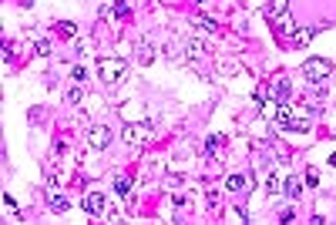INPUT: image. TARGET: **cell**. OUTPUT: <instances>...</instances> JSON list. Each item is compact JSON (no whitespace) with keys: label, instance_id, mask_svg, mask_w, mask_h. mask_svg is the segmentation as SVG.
I'll use <instances>...</instances> for the list:
<instances>
[{"label":"cell","instance_id":"6","mask_svg":"<svg viewBox=\"0 0 336 225\" xmlns=\"http://www.w3.org/2000/svg\"><path fill=\"white\" fill-rule=\"evenodd\" d=\"M272 118H276V128H282V131H292V121H296V108H289V104L282 101V104H276Z\"/></svg>","mask_w":336,"mask_h":225},{"label":"cell","instance_id":"3","mask_svg":"<svg viewBox=\"0 0 336 225\" xmlns=\"http://www.w3.org/2000/svg\"><path fill=\"white\" fill-rule=\"evenodd\" d=\"M121 138L128 141V145H145V141H151V138H155V131H151L148 124H124V128H121Z\"/></svg>","mask_w":336,"mask_h":225},{"label":"cell","instance_id":"16","mask_svg":"<svg viewBox=\"0 0 336 225\" xmlns=\"http://www.w3.org/2000/svg\"><path fill=\"white\" fill-rule=\"evenodd\" d=\"M138 61H141V64H151V61H155V51H151V44H138Z\"/></svg>","mask_w":336,"mask_h":225},{"label":"cell","instance_id":"11","mask_svg":"<svg viewBox=\"0 0 336 225\" xmlns=\"http://www.w3.org/2000/svg\"><path fill=\"white\" fill-rule=\"evenodd\" d=\"M313 37H316V31H313V27H299V31H296V37H292V44H296V47H302V44H309Z\"/></svg>","mask_w":336,"mask_h":225},{"label":"cell","instance_id":"2","mask_svg":"<svg viewBox=\"0 0 336 225\" xmlns=\"http://www.w3.org/2000/svg\"><path fill=\"white\" fill-rule=\"evenodd\" d=\"M302 74L309 81H326L333 74V61H326V57H309L306 64H302Z\"/></svg>","mask_w":336,"mask_h":225},{"label":"cell","instance_id":"17","mask_svg":"<svg viewBox=\"0 0 336 225\" xmlns=\"http://www.w3.org/2000/svg\"><path fill=\"white\" fill-rule=\"evenodd\" d=\"M34 54L47 57V54H51V41H44V37H37V41H34Z\"/></svg>","mask_w":336,"mask_h":225},{"label":"cell","instance_id":"24","mask_svg":"<svg viewBox=\"0 0 336 225\" xmlns=\"http://www.w3.org/2000/svg\"><path fill=\"white\" fill-rule=\"evenodd\" d=\"M71 78H74V81H88V71H84V68H74V71H71Z\"/></svg>","mask_w":336,"mask_h":225},{"label":"cell","instance_id":"23","mask_svg":"<svg viewBox=\"0 0 336 225\" xmlns=\"http://www.w3.org/2000/svg\"><path fill=\"white\" fill-rule=\"evenodd\" d=\"M219 145H222V135H212V138H209V145H205V151H215Z\"/></svg>","mask_w":336,"mask_h":225},{"label":"cell","instance_id":"21","mask_svg":"<svg viewBox=\"0 0 336 225\" xmlns=\"http://www.w3.org/2000/svg\"><path fill=\"white\" fill-rule=\"evenodd\" d=\"M199 27H202V31H209V34H212V31H215V21H212V17H199Z\"/></svg>","mask_w":336,"mask_h":225},{"label":"cell","instance_id":"18","mask_svg":"<svg viewBox=\"0 0 336 225\" xmlns=\"http://www.w3.org/2000/svg\"><path fill=\"white\" fill-rule=\"evenodd\" d=\"M81 98H84V88H81V84H74V88H67V104H78Z\"/></svg>","mask_w":336,"mask_h":225},{"label":"cell","instance_id":"19","mask_svg":"<svg viewBox=\"0 0 336 225\" xmlns=\"http://www.w3.org/2000/svg\"><path fill=\"white\" fill-rule=\"evenodd\" d=\"M128 188H131V181L118 175V178H114V191H118V195H128Z\"/></svg>","mask_w":336,"mask_h":225},{"label":"cell","instance_id":"25","mask_svg":"<svg viewBox=\"0 0 336 225\" xmlns=\"http://www.w3.org/2000/svg\"><path fill=\"white\" fill-rule=\"evenodd\" d=\"M329 165H333V168H336V151H333V155H329Z\"/></svg>","mask_w":336,"mask_h":225},{"label":"cell","instance_id":"22","mask_svg":"<svg viewBox=\"0 0 336 225\" xmlns=\"http://www.w3.org/2000/svg\"><path fill=\"white\" fill-rule=\"evenodd\" d=\"M306 185H309V188H316V185H319V175H316V171H313V168L306 171Z\"/></svg>","mask_w":336,"mask_h":225},{"label":"cell","instance_id":"10","mask_svg":"<svg viewBox=\"0 0 336 225\" xmlns=\"http://www.w3.org/2000/svg\"><path fill=\"white\" fill-rule=\"evenodd\" d=\"M185 57H189V61H202V57H205V47H202V41H189V47H185Z\"/></svg>","mask_w":336,"mask_h":225},{"label":"cell","instance_id":"4","mask_svg":"<svg viewBox=\"0 0 336 225\" xmlns=\"http://www.w3.org/2000/svg\"><path fill=\"white\" fill-rule=\"evenodd\" d=\"M269 21H272V27H276V34L286 37V41H292V37H296V31H299L289 11H286V14H276V17H269Z\"/></svg>","mask_w":336,"mask_h":225},{"label":"cell","instance_id":"13","mask_svg":"<svg viewBox=\"0 0 336 225\" xmlns=\"http://www.w3.org/2000/svg\"><path fill=\"white\" fill-rule=\"evenodd\" d=\"M54 31H57L61 37H64V41H71V37L78 34V24H71V21H61V24L54 27Z\"/></svg>","mask_w":336,"mask_h":225},{"label":"cell","instance_id":"26","mask_svg":"<svg viewBox=\"0 0 336 225\" xmlns=\"http://www.w3.org/2000/svg\"><path fill=\"white\" fill-rule=\"evenodd\" d=\"M199 4H202V0H199Z\"/></svg>","mask_w":336,"mask_h":225},{"label":"cell","instance_id":"5","mask_svg":"<svg viewBox=\"0 0 336 225\" xmlns=\"http://www.w3.org/2000/svg\"><path fill=\"white\" fill-rule=\"evenodd\" d=\"M88 145L94 148V151H104V148L111 145V131H108L104 124H94V128L88 131Z\"/></svg>","mask_w":336,"mask_h":225},{"label":"cell","instance_id":"12","mask_svg":"<svg viewBox=\"0 0 336 225\" xmlns=\"http://www.w3.org/2000/svg\"><path fill=\"white\" fill-rule=\"evenodd\" d=\"M286 11H289V0H269L266 17H276V14H286Z\"/></svg>","mask_w":336,"mask_h":225},{"label":"cell","instance_id":"15","mask_svg":"<svg viewBox=\"0 0 336 225\" xmlns=\"http://www.w3.org/2000/svg\"><path fill=\"white\" fill-rule=\"evenodd\" d=\"M246 188V178H242V175H229V178H225V191H242Z\"/></svg>","mask_w":336,"mask_h":225},{"label":"cell","instance_id":"7","mask_svg":"<svg viewBox=\"0 0 336 225\" xmlns=\"http://www.w3.org/2000/svg\"><path fill=\"white\" fill-rule=\"evenodd\" d=\"M81 205H84V212H88V215H104V212H108V202H104V195H101V191H88Z\"/></svg>","mask_w":336,"mask_h":225},{"label":"cell","instance_id":"20","mask_svg":"<svg viewBox=\"0 0 336 225\" xmlns=\"http://www.w3.org/2000/svg\"><path fill=\"white\" fill-rule=\"evenodd\" d=\"M286 195H292V198L299 195V181L296 178H286Z\"/></svg>","mask_w":336,"mask_h":225},{"label":"cell","instance_id":"1","mask_svg":"<svg viewBox=\"0 0 336 225\" xmlns=\"http://www.w3.org/2000/svg\"><path fill=\"white\" fill-rule=\"evenodd\" d=\"M124 74H128V64H124L121 57H101L98 61V78L104 84H121Z\"/></svg>","mask_w":336,"mask_h":225},{"label":"cell","instance_id":"8","mask_svg":"<svg viewBox=\"0 0 336 225\" xmlns=\"http://www.w3.org/2000/svg\"><path fill=\"white\" fill-rule=\"evenodd\" d=\"M269 98H272L276 104L289 101V98H292V88H289V81H286V78H276L272 84H269Z\"/></svg>","mask_w":336,"mask_h":225},{"label":"cell","instance_id":"14","mask_svg":"<svg viewBox=\"0 0 336 225\" xmlns=\"http://www.w3.org/2000/svg\"><path fill=\"white\" fill-rule=\"evenodd\" d=\"M282 185H286V175H282V171H272V175H269V191H272V195H279Z\"/></svg>","mask_w":336,"mask_h":225},{"label":"cell","instance_id":"9","mask_svg":"<svg viewBox=\"0 0 336 225\" xmlns=\"http://www.w3.org/2000/svg\"><path fill=\"white\" fill-rule=\"evenodd\" d=\"M47 202H51V208H54V212H67V208H71V198L61 191V185H51V191H47Z\"/></svg>","mask_w":336,"mask_h":225}]
</instances>
